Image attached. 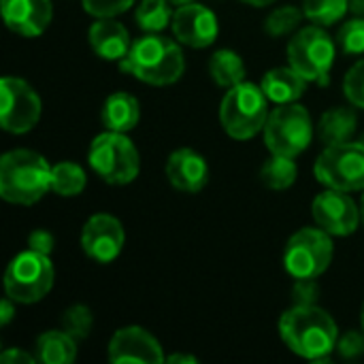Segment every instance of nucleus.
<instances>
[{"instance_id":"12","label":"nucleus","mask_w":364,"mask_h":364,"mask_svg":"<svg viewBox=\"0 0 364 364\" xmlns=\"http://www.w3.org/2000/svg\"><path fill=\"white\" fill-rule=\"evenodd\" d=\"M316 224L333 237H350L356 232L358 224L363 222L360 211L352 196L343 190L328 188L326 192L318 194L311 205Z\"/></svg>"},{"instance_id":"6","label":"nucleus","mask_w":364,"mask_h":364,"mask_svg":"<svg viewBox=\"0 0 364 364\" xmlns=\"http://www.w3.org/2000/svg\"><path fill=\"white\" fill-rule=\"evenodd\" d=\"M335 53V41L324 26L318 23L301 28L288 43V64L307 79V83L328 85Z\"/></svg>"},{"instance_id":"11","label":"nucleus","mask_w":364,"mask_h":364,"mask_svg":"<svg viewBox=\"0 0 364 364\" xmlns=\"http://www.w3.org/2000/svg\"><path fill=\"white\" fill-rule=\"evenodd\" d=\"M0 124L6 132L26 134L38 124L43 105L28 81L19 77H4L0 81Z\"/></svg>"},{"instance_id":"10","label":"nucleus","mask_w":364,"mask_h":364,"mask_svg":"<svg viewBox=\"0 0 364 364\" xmlns=\"http://www.w3.org/2000/svg\"><path fill=\"white\" fill-rule=\"evenodd\" d=\"M316 179L326 188L358 192L364 190V143L326 145L314 166Z\"/></svg>"},{"instance_id":"19","label":"nucleus","mask_w":364,"mask_h":364,"mask_svg":"<svg viewBox=\"0 0 364 364\" xmlns=\"http://www.w3.org/2000/svg\"><path fill=\"white\" fill-rule=\"evenodd\" d=\"M260 87L264 90L267 98L275 105H290L296 102L307 87V79H303L292 66H279L269 70L262 77Z\"/></svg>"},{"instance_id":"15","label":"nucleus","mask_w":364,"mask_h":364,"mask_svg":"<svg viewBox=\"0 0 364 364\" xmlns=\"http://www.w3.org/2000/svg\"><path fill=\"white\" fill-rule=\"evenodd\" d=\"M109 360L113 364L122 363H143L160 364L164 363L162 348L158 339L141 326H126L119 328L109 341Z\"/></svg>"},{"instance_id":"30","label":"nucleus","mask_w":364,"mask_h":364,"mask_svg":"<svg viewBox=\"0 0 364 364\" xmlns=\"http://www.w3.org/2000/svg\"><path fill=\"white\" fill-rule=\"evenodd\" d=\"M341 49L348 55H360L364 53V17H352L346 21L337 34Z\"/></svg>"},{"instance_id":"9","label":"nucleus","mask_w":364,"mask_h":364,"mask_svg":"<svg viewBox=\"0 0 364 364\" xmlns=\"http://www.w3.org/2000/svg\"><path fill=\"white\" fill-rule=\"evenodd\" d=\"M333 235L318 228L296 230L284 250V269L294 279H318L333 262Z\"/></svg>"},{"instance_id":"18","label":"nucleus","mask_w":364,"mask_h":364,"mask_svg":"<svg viewBox=\"0 0 364 364\" xmlns=\"http://www.w3.org/2000/svg\"><path fill=\"white\" fill-rule=\"evenodd\" d=\"M87 38L94 53L109 62H122L132 47L128 30L113 17H98L90 26Z\"/></svg>"},{"instance_id":"27","label":"nucleus","mask_w":364,"mask_h":364,"mask_svg":"<svg viewBox=\"0 0 364 364\" xmlns=\"http://www.w3.org/2000/svg\"><path fill=\"white\" fill-rule=\"evenodd\" d=\"M350 11V0H303V13L318 26H333Z\"/></svg>"},{"instance_id":"29","label":"nucleus","mask_w":364,"mask_h":364,"mask_svg":"<svg viewBox=\"0 0 364 364\" xmlns=\"http://www.w3.org/2000/svg\"><path fill=\"white\" fill-rule=\"evenodd\" d=\"M92 326H94V316H92L90 307H85V305H73L62 316V328L77 341L90 337Z\"/></svg>"},{"instance_id":"16","label":"nucleus","mask_w":364,"mask_h":364,"mask_svg":"<svg viewBox=\"0 0 364 364\" xmlns=\"http://www.w3.org/2000/svg\"><path fill=\"white\" fill-rule=\"evenodd\" d=\"M2 17L19 36H38L53 17L51 0H2Z\"/></svg>"},{"instance_id":"13","label":"nucleus","mask_w":364,"mask_h":364,"mask_svg":"<svg viewBox=\"0 0 364 364\" xmlns=\"http://www.w3.org/2000/svg\"><path fill=\"white\" fill-rule=\"evenodd\" d=\"M124 226L109 213L92 215L81 228V250L96 262L109 264L124 250Z\"/></svg>"},{"instance_id":"4","label":"nucleus","mask_w":364,"mask_h":364,"mask_svg":"<svg viewBox=\"0 0 364 364\" xmlns=\"http://www.w3.org/2000/svg\"><path fill=\"white\" fill-rule=\"evenodd\" d=\"M269 98L260 85L239 83L226 92L220 105L222 128L237 141H247L264 130L269 119Z\"/></svg>"},{"instance_id":"14","label":"nucleus","mask_w":364,"mask_h":364,"mask_svg":"<svg viewBox=\"0 0 364 364\" xmlns=\"http://www.w3.org/2000/svg\"><path fill=\"white\" fill-rule=\"evenodd\" d=\"M171 28H173L175 38L181 45H188L194 49L213 45V41L218 38V32H220L215 13L198 2L179 4V9L173 13Z\"/></svg>"},{"instance_id":"32","label":"nucleus","mask_w":364,"mask_h":364,"mask_svg":"<svg viewBox=\"0 0 364 364\" xmlns=\"http://www.w3.org/2000/svg\"><path fill=\"white\" fill-rule=\"evenodd\" d=\"M81 2H83L85 13L94 15L96 19L98 17H115L134 4V0H81Z\"/></svg>"},{"instance_id":"21","label":"nucleus","mask_w":364,"mask_h":364,"mask_svg":"<svg viewBox=\"0 0 364 364\" xmlns=\"http://www.w3.org/2000/svg\"><path fill=\"white\" fill-rule=\"evenodd\" d=\"M36 360L43 364H70L77 358V339L62 331H47L36 339Z\"/></svg>"},{"instance_id":"7","label":"nucleus","mask_w":364,"mask_h":364,"mask_svg":"<svg viewBox=\"0 0 364 364\" xmlns=\"http://www.w3.org/2000/svg\"><path fill=\"white\" fill-rule=\"evenodd\" d=\"M53 264L47 254L28 250L17 254L4 273V292L15 303L32 305L49 294L53 288Z\"/></svg>"},{"instance_id":"22","label":"nucleus","mask_w":364,"mask_h":364,"mask_svg":"<svg viewBox=\"0 0 364 364\" xmlns=\"http://www.w3.org/2000/svg\"><path fill=\"white\" fill-rule=\"evenodd\" d=\"M358 126V115L350 107H333L320 117L318 134L326 145L352 141Z\"/></svg>"},{"instance_id":"24","label":"nucleus","mask_w":364,"mask_h":364,"mask_svg":"<svg viewBox=\"0 0 364 364\" xmlns=\"http://www.w3.org/2000/svg\"><path fill=\"white\" fill-rule=\"evenodd\" d=\"M299 177V166L294 162V158L288 156H279L273 154L260 168V181L269 188V190H288Z\"/></svg>"},{"instance_id":"40","label":"nucleus","mask_w":364,"mask_h":364,"mask_svg":"<svg viewBox=\"0 0 364 364\" xmlns=\"http://www.w3.org/2000/svg\"><path fill=\"white\" fill-rule=\"evenodd\" d=\"M241 2H245V4H250V6H269V4H273L275 0H241Z\"/></svg>"},{"instance_id":"34","label":"nucleus","mask_w":364,"mask_h":364,"mask_svg":"<svg viewBox=\"0 0 364 364\" xmlns=\"http://www.w3.org/2000/svg\"><path fill=\"white\" fill-rule=\"evenodd\" d=\"M320 296V288L316 279H296L292 286V301L294 305H316Z\"/></svg>"},{"instance_id":"37","label":"nucleus","mask_w":364,"mask_h":364,"mask_svg":"<svg viewBox=\"0 0 364 364\" xmlns=\"http://www.w3.org/2000/svg\"><path fill=\"white\" fill-rule=\"evenodd\" d=\"M13 316H15V301L11 296H6L0 303V326H6L13 320Z\"/></svg>"},{"instance_id":"3","label":"nucleus","mask_w":364,"mask_h":364,"mask_svg":"<svg viewBox=\"0 0 364 364\" xmlns=\"http://www.w3.org/2000/svg\"><path fill=\"white\" fill-rule=\"evenodd\" d=\"M51 190V166L32 149L6 151L0 160V196L13 205H34Z\"/></svg>"},{"instance_id":"25","label":"nucleus","mask_w":364,"mask_h":364,"mask_svg":"<svg viewBox=\"0 0 364 364\" xmlns=\"http://www.w3.org/2000/svg\"><path fill=\"white\" fill-rule=\"evenodd\" d=\"M87 186L85 171L77 162H58L51 166V190L58 196H79Z\"/></svg>"},{"instance_id":"41","label":"nucleus","mask_w":364,"mask_h":364,"mask_svg":"<svg viewBox=\"0 0 364 364\" xmlns=\"http://www.w3.org/2000/svg\"><path fill=\"white\" fill-rule=\"evenodd\" d=\"M173 4H188V2H194V0H171Z\"/></svg>"},{"instance_id":"31","label":"nucleus","mask_w":364,"mask_h":364,"mask_svg":"<svg viewBox=\"0 0 364 364\" xmlns=\"http://www.w3.org/2000/svg\"><path fill=\"white\" fill-rule=\"evenodd\" d=\"M343 92L354 107L364 109V60L356 62L348 70V75L343 79Z\"/></svg>"},{"instance_id":"17","label":"nucleus","mask_w":364,"mask_h":364,"mask_svg":"<svg viewBox=\"0 0 364 364\" xmlns=\"http://www.w3.org/2000/svg\"><path fill=\"white\" fill-rule=\"evenodd\" d=\"M166 179L171 181L173 188H177L179 192H188V194H196L207 186L209 179V166L207 160L188 147H181L177 151H173L166 160Z\"/></svg>"},{"instance_id":"1","label":"nucleus","mask_w":364,"mask_h":364,"mask_svg":"<svg viewBox=\"0 0 364 364\" xmlns=\"http://www.w3.org/2000/svg\"><path fill=\"white\" fill-rule=\"evenodd\" d=\"M279 335L294 354L318 363H328L339 341L335 320L318 305H294L288 309L279 320Z\"/></svg>"},{"instance_id":"23","label":"nucleus","mask_w":364,"mask_h":364,"mask_svg":"<svg viewBox=\"0 0 364 364\" xmlns=\"http://www.w3.org/2000/svg\"><path fill=\"white\" fill-rule=\"evenodd\" d=\"M209 75L220 87H235L245 81V62L232 49H220L209 60Z\"/></svg>"},{"instance_id":"42","label":"nucleus","mask_w":364,"mask_h":364,"mask_svg":"<svg viewBox=\"0 0 364 364\" xmlns=\"http://www.w3.org/2000/svg\"><path fill=\"white\" fill-rule=\"evenodd\" d=\"M360 218H363V224H364V194H363V203H360Z\"/></svg>"},{"instance_id":"39","label":"nucleus","mask_w":364,"mask_h":364,"mask_svg":"<svg viewBox=\"0 0 364 364\" xmlns=\"http://www.w3.org/2000/svg\"><path fill=\"white\" fill-rule=\"evenodd\" d=\"M350 13L354 17H364V0H350Z\"/></svg>"},{"instance_id":"38","label":"nucleus","mask_w":364,"mask_h":364,"mask_svg":"<svg viewBox=\"0 0 364 364\" xmlns=\"http://www.w3.org/2000/svg\"><path fill=\"white\" fill-rule=\"evenodd\" d=\"M166 363L168 364H179V363L194 364L196 363V358H194V356H190V354H171V356L166 358Z\"/></svg>"},{"instance_id":"43","label":"nucleus","mask_w":364,"mask_h":364,"mask_svg":"<svg viewBox=\"0 0 364 364\" xmlns=\"http://www.w3.org/2000/svg\"><path fill=\"white\" fill-rule=\"evenodd\" d=\"M360 320H363V331H364V305H363V316H360Z\"/></svg>"},{"instance_id":"2","label":"nucleus","mask_w":364,"mask_h":364,"mask_svg":"<svg viewBox=\"0 0 364 364\" xmlns=\"http://www.w3.org/2000/svg\"><path fill=\"white\" fill-rule=\"evenodd\" d=\"M119 68L143 83L171 85L181 79L186 58L175 41L158 32H147L132 43L128 55L119 62Z\"/></svg>"},{"instance_id":"26","label":"nucleus","mask_w":364,"mask_h":364,"mask_svg":"<svg viewBox=\"0 0 364 364\" xmlns=\"http://www.w3.org/2000/svg\"><path fill=\"white\" fill-rule=\"evenodd\" d=\"M171 0H141L134 13V21L145 32H162L173 21Z\"/></svg>"},{"instance_id":"36","label":"nucleus","mask_w":364,"mask_h":364,"mask_svg":"<svg viewBox=\"0 0 364 364\" xmlns=\"http://www.w3.org/2000/svg\"><path fill=\"white\" fill-rule=\"evenodd\" d=\"M36 360V354H28L23 350L17 348H9L0 354V363L2 364H32Z\"/></svg>"},{"instance_id":"8","label":"nucleus","mask_w":364,"mask_h":364,"mask_svg":"<svg viewBox=\"0 0 364 364\" xmlns=\"http://www.w3.org/2000/svg\"><path fill=\"white\" fill-rule=\"evenodd\" d=\"M314 139L311 115L303 105H277L269 113L264 124V143L271 154L296 158L303 154Z\"/></svg>"},{"instance_id":"28","label":"nucleus","mask_w":364,"mask_h":364,"mask_svg":"<svg viewBox=\"0 0 364 364\" xmlns=\"http://www.w3.org/2000/svg\"><path fill=\"white\" fill-rule=\"evenodd\" d=\"M303 15H305V13H303L301 9L292 6V4L279 6V9H275V11L267 17L264 30H267V34H271V36H286V34H290L292 30L299 28Z\"/></svg>"},{"instance_id":"5","label":"nucleus","mask_w":364,"mask_h":364,"mask_svg":"<svg viewBox=\"0 0 364 364\" xmlns=\"http://www.w3.org/2000/svg\"><path fill=\"white\" fill-rule=\"evenodd\" d=\"M92 171L111 186H126L139 177L141 158L126 132L107 130L98 134L87 151Z\"/></svg>"},{"instance_id":"33","label":"nucleus","mask_w":364,"mask_h":364,"mask_svg":"<svg viewBox=\"0 0 364 364\" xmlns=\"http://www.w3.org/2000/svg\"><path fill=\"white\" fill-rule=\"evenodd\" d=\"M337 352L343 358H358L364 354V335L358 331H348L337 341Z\"/></svg>"},{"instance_id":"20","label":"nucleus","mask_w":364,"mask_h":364,"mask_svg":"<svg viewBox=\"0 0 364 364\" xmlns=\"http://www.w3.org/2000/svg\"><path fill=\"white\" fill-rule=\"evenodd\" d=\"M100 119H102V126L107 130L130 132L136 128V124L141 119L139 100L128 92H113L102 105Z\"/></svg>"},{"instance_id":"35","label":"nucleus","mask_w":364,"mask_h":364,"mask_svg":"<svg viewBox=\"0 0 364 364\" xmlns=\"http://www.w3.org/2000/svg\"><path fill=\"white\" fill-rule=\"evenodd\" d=\"M53 245H55V239H53V235H51L49 230L38 228V230H32V232L28 235V247H30V250H36V252L49 256V254L53 252Z\"/></svg>"}]
</instances>
